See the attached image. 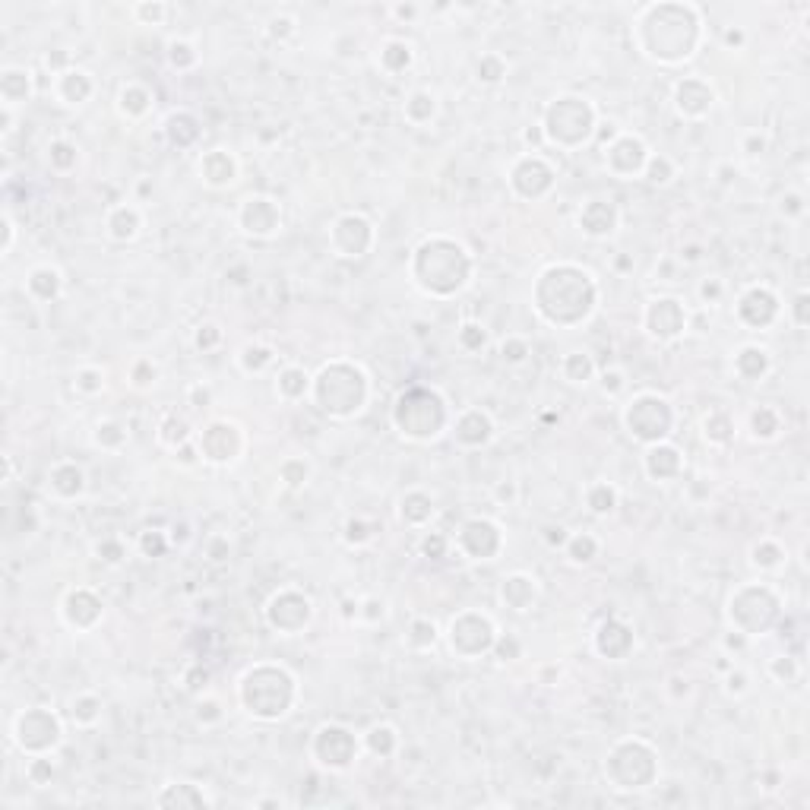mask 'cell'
<instances>
[{
  "instance_id": "cell-1",
  "label": "cell",
  "mask_w": 810,
  "mask_h": 810,
  "mask_svg": "<svg viewBox=\"0 0 810 810\" xmlns=\"http://www.w3.org/2000/svg\"><path fill=\"white\" fill-rule=\"evenodd\" d=\"M627 428L630 434H636L639 440H659L671 428V412L668 402L659 396H639L636 402H630L627 409Z\"/></svg>"
},
{
  "instance_id": "cell-2",
  "label": "cell",
  "mask_w": 810,
  "mask_h": 810,
  "mask_svg": "<svg viewBox=\"0 0 810 810\" xmlns=\"http://www.w3.org/2000/svg\"><path fill=\"white\" fill-rule=\"evenodd\" d=\"M645 323H649V333L659 339H674L680 330H684V310H680L678 301H671V298H662V301H652V307H649V314H645Z\"/></svg>"
},
{
  "instance_id": "cell-3",
  "label": "cell",
  "mask_w": 810,
  "mask_h": 810,
  "mask_svg": "<svg viewBox=\"0 0 810 810\" xmlns=\"http://www.w3.org/2000/svg\"><path fill=\"white\" fill-rule=\"evenodd\" d=\"M241 225H244V231H251V235L266 237L279 228V209L272 206V200L251 197L244 203V209H241Z\"/></svg>"
},
{
  "instance_id": "cell-4",
  "label": "cell",
  "mask_w": 810,
  "mask_h": 810,
  "mask_svg": "<svg viewBox=\"0 0 810 810\" xmlns=\"http://www.w3.org/2000/svg\"><path fill=\"white\" fill-rule=\"evenodd\" d=\"M608 165H611L617 174L630 178L633 172H639V168L645 165V146L633 137L617 139V143L611 146V152H608Z\"/></svg>"
},
{
  "instance_id": "cell-5",
  "label": "cell",
  "mask_w": 810,
  "mask_h": 810,
  "mask_svg": "<svg viewBox=\"0 0 810 810\" xmlns=\"http://www.w3.org/2000/svg\"><path fill=\"white\" fill-rule=\"evenodd\" d=\"M674 99H678L680 114L699 118V114L712 105V89L706 86V83H699V79H684L678 86V92H674Z\"/></svg>"
},
{
  "instance_id": "cell-6",
  "label": "cell",
  "mask_w": 810,
  "mask_h": 810,
  "mask_svg": "<svg viewBox=\"0 0 810 810\" xmlns=\"http://www.w3.org/2000/svg\"><path fill=\"white\" fill-rule=\"evenodd\" d=\"M494 428H491V418L481 415V412H466V415L456 421V437L468 447H478V443H488Z\"/></svg>"
},
{
  "instance_id": "cell-7",
  "label": "cell",
  "mask_w": 810,
  "mask_h": 810,
  "mask_svg": "<svg viewBox=\"0 0 810 810\" xmlns=\"http://www.w3.org/2000/svg\"><path fill=\"white\" fill-rule=\"evenodd\" d=\"M580 222H582V228H586L589 235L601 237V235H611V231H614V225H617V212H614L611 203L595 200V203H589L586 209H582Z\"/></svg>"
},
{
  "instance_id": "cell-8",
  "label": "cell",
  "mask_w": 810,
  "mask_h": 810,
  "mask_svg": "<svg viewBox=\"0 0 810 810\" xmlns=\"http://www.w3.org/2000/svg\"><path fill=\"white\" fill-rule=\"evenodd\" d=\"M535 595H538V589H535L532 576L516 573V576H510V580H503V601H507L513 611H529Z\"/></svg>"
},
{
  "instance_id": "cell-9",
  "label": "cell",
  "mask_w": 810,
  "mask_h": 810,
  "mask_svg": "<svg viewBox=\"0 0 810 810\" xmlns=\"http://www.w3.org/2000/svg\"><path fill=\"white\" fill-rule=\"evenodd\" d=\"M200 172H203V178L209 181V184H231V181H235V162H231L228 152L216 149L200 162Z\"/></svg>"
},
{
  "instance_id": "cell-10",
  "label": "cell",
  "mask_w": 810,
  "mask_h": 810,
  "mask_svg": "<svg viewBox=\"0 0 810 810\" xmlns=\"http://www.w3.org/2000/svg\"><path fill=\"white\" fill-rule=\"evenodd\" d=\"M645 468H649V475H652V478H671V475H678V468H680L678 449H671V447H655L652 453L645 456Z\"/></svg>"
},
{
  "instance_id": "cell-11",
  "label": "cell",
  "mask_w": 810,
  "mask_h": 810,
  "mask_svg": "<svg viewBox=\"0 0 810 810\" xmlns=\"http://www.w3.org/2000/svg\"><path fill=\"white\" fill-rule=\"evenodd\" d=\"M108 228H111V235L118 237V241H127V237H133V235H137V228H139V212L130 209V206H120V209L111 212Z\"/></svg>"
},
{
  "instance_id": "cell-12",
  "label": "cell",
  "mask_w": 810,
  "mask_h": 810,
  "mask_svg": "<svg viewBox=\"0 0 810 810\" xmlns=\"http://www.w3.org/2000/svg\"><path fill=\"white\" fill-rule=\"evenodd\" d=\"M29 288H32V295H39L41 301H48V298H54L60 291V272L51 270V266H41V270H35L32 276H29Z\"/></svg>"
},
{
  "instance_id": "cell-13",
  "label": "cell",
  "mask_w": 810,
  "mask_h": 810,
  "mask_svg": "<svg viewBox=\"0 0 810 810\" xmlns=\"http://www.w3.org/2000/svg\"><path fill=\"white\" fill-rule=\"evenodd\" d=\"M51 488L64 497H73L83 491V472L76 466H57L51 475Z\"/></svg>"
},
{
  "instance_id": "cell-14",
  "label": "cell",
  "mask_w": 810,
  "mask_h": 810,
  "mask_svg": "<svg viewBox=\"0 0 810 810\" xmlns=\"http://www.w3.org/2000/svg\"><path fill=\"white\" fill-rule=\"evenodd\" d=\"M380 60L389 73H399L412 64V48L405 45V41H386L380 51Z\"/></svg>"
},
{
  "instance_id": "cell-15",
  "label": "cell",
  "mask_w": 810,
  "mask_h": 810,
  "mask_svg": "<svg viewBox=\"0 0 810 810\" xmlns=\"http://www.w3.org/2000/svg\"><path fill=\"white\" fill-rule=\"evenodd\" d=\"M437 105H434V95L431 92H415L409 102H405V118L412 120V124H428L431 118H434Z\"/></svg>"
},
{
  "instance_id": "cell-16",
  "label": "cell",
  "mask_w": 810,
  "mask_h": 810,
  "mask_svg": "<svg viewBox=\"0 0 810 810\" xmlns=\"http://www.w3.org/2000/svg\"><path fill=\"white\" fill-rule=\"evenodd\" d=\"M29 95V73L26 70H7L4 73V99L7 105H16Z\"/></svg>"
},
{
  "instance_id": "cell-17",
  "label": "cell",
  "mask_w": 810,
  "mask_h": 810,
  "mask_svg": "<svg viewBox=\"0 0 810 810\" xmlns=\"http://www.w3.org/2000/svg\"><path fill=\"white\" fill-rule=\"evenodd\" d=\"M766 368H769V358H766L763 349H744L738 355V374L741 377H760Z\"/></svg>"
},
{
  "instance_id": "cell-18",
  "label": "cell",
  "mask_w": 810,
  "mask_h": 810,
  "mask_svg": "<svg viewBox=\"0 0 810 810\" xmlns=\"http://www.w3.org/2000/svg\"><path fill=\"white\" fill-rule=\"evenodd\" d=\"M304 389H307V374H304L301 368L282 370V377H279V393L288 396V399H298V396H304Z\"/></svg>"
},
{
  "instance_id": "cell-19",
  "label": "cell",
  "mask_w": 810,
  "mask_h": 810,
  "mask_svg": "<svg viewBox=\"0 0 810 810\" xmlns=\"http://www.w3.org/2000/svg\"><path fill=\"white\" fill-rule=\"evenodd\" d=\"M564 374H566V380L586 383L589 377H592V361H589L586 355H580V351H573V355H566V361H564Z\"/></svg>"
},
{
  "instance_id": "cell-20",
  "label": "cell",
  "mask_w": 810,
  "mask_h": 810,
  "mask_svg": "<svg viewBox=\"0 0 810 810\" xmlns=\"http://www.w3.org/2000/svg\"><path fill=\"white\" fill-rule=\"evenodd\" d=\"M706 437H709L712 443H725L728 437H732V431H734V424H732V418L728 415H722V412H715V415H709L706 418Z\"/></svg>"
},
{
  "instance_id": "cell-21",
  "label": "cell",
  "mask_w": 810,
  "mask_h": 810,
  "mask_svg": "<svg viewBox=\"0 0 810 810\" xmlns=\"http://www.w3.org/2000/svg\"><path fill=\"white\" fill-rule=\"evenodd\" d=\"M149 92L139 86H127L124 92H120V108H124V114H143L146 108H149Z\"/></svg>"
},
{
  "instance_id": "cell-22",
  "label": "cell",
  "mask_w": 810,
  "mask_h": 810,
  "mask_svg": "<svg viewBox=\"0 0 810 810\" xmlns=\"http://www.w3.org/2000/svg\"><path fill=\"white\" fill-rule=\"evenodd\" d=\"M475 73H478L481 83H501L507 67H503V60L497 57V54H484V57L478 60V67H475Z\"/></svg>"
},
{
  "instance_id": "cell-23",
  "label": "cell",
  "mask_w": 810,
  "mask_h": 810,
  "mask_svg": "<svg viewBox=\"0 0 810 810\" xmlns=\"http://www.w3.org/2000/svg\"><path fill=\"white\" fill-rule=\"evenodd\" d=\"M614 501H617V494H614V488H608V484H595V488L589 491V507H592V513H611Z\"/></svg>"
},
{
  "instance_id": "cell-24",
  "label": "cell",
  "mask_w": 810,
  "mask_h": 810,
  "mask_svg": "<svg viewBox=\"0 0 810 810\" xmlns=\"http://www.w3.org/2000/svg\"><path fill=\"white\" fill-rule=\"evenodd\" d=\"M270 361H272V351L263 349V345H247L241 351V368L244 370H263Z\"/></svg>"
},
{
  "instance_id": "cell-25",
  "label": "cell",
  "mask_w": 810,
  "mask_h": 810,
  "mask_svg": "<svg viewBox=\"0 0 810 810\" xmlns=\"http://www.w3.org/2000/svg\"><path fill=\"white\" fill-rule=\"evenodd\" d=\"M570 545V557L576 560V564H586V560H592L595 557V538H589V535H576V538H570L566 541Z\"/></svg>"
},
{
  "instance_id": "cell-26",
  "label": "cell",
  "mask_w": 810,
  "mask_h": 810,
  "mask_svg": "<svg viewBox=\"0 0 810 810\" xmlns=\"http://www.w3.org/2000/svg\"><path fill=\"white\" fill-rule=\"evenodd\" d=\"M434 639H437V627L431 624V620H415V624H412V636H409L412 645L428 649V645H434Z\"/></svg>"
},
{
  "instance_id": "cell-27",
  "label": "cell",
  "mask_w": 810,
  "mask_h": 810,
  "mask_svg": "<svg viewBox=\"0 0 810 810\" xmlns=\"http://www.w3.org/2000/svg\"><path fill=\"white\" fill-rule=\"evenodd\" d=\"M776 431H778L776 412H772V409L753 412V434H757V437H776Z\"/></svg>"
},
{
  "instance_id": "cell-28",
  "label": "cell",
  "mask_w": 810,
  "mask_h": 810,
  "mask_svg": "<svg viewBox=\"0 0 810 810\" xmlns=\"http://www.w3.org/2000/svg\"><path fill=\"white\" fill-rule=\"evenodd\" d=\"M168 60H172V67H178V70H187V67H193L197 54H193V48L187 45V41H172V45H168Z\"/></svg>"
},
{
  "instance_id": "cell-29",
  "label": "cell",
  "mask_w": 810,
  "mask_h": 810,
  "mask_svg": "<svg viewBox=\"0 0 810 810\" xmlns=\"http://www.w3.org/2000/svg\"><path fill=\"white\" fill-rule=\"evenodd\" d=\"M73 718H76L79 725H92L95 718H99V699L92 697H83L73 703Z\"/></svg>"
},
{
  "instance_id": "cell-30",
  "label": "cell",
  "mask_w": 810,
  "mask_h": 810,
  "mask_svg": "<svg viewBox=\"0 0 810 810\" xmlns=\"http://www.w3.org/2000/svg\"><path fill=\"white\" fill-rule=\"evenodd\" d=\"M76 386L83 389V393H99L102 386H105V374L95 368H86V370H79L76 374Z\"/></svg>"
},
{
  "instance_id": "cell-31",
  "label": "cell",
  "mask_w": 810,
  "mask_h": 810,
  "mask_svg": "<svg viewBox=\"0 0 810 810\" xmlns=\"http://www.w3.org/2000/svg\"><path fill=\"white\" fill-rule=\"evenodd\" d=\"M51 162L57 168H70L76 162V149L70 143H64V139H57V143H51Z\"/></svg>"
},
{
  "instance_id": "cell-32",
  "label": "cell",
  "mask_w": 810,
  "mask_h": 810,
  "mask_svg": "<svg viewBox=\"0 0 810 810\" xmlns=\"http://www.w3.org/2000/svg\"><path fill=\"white\" fill-rule=\"evenodd\" d=\"M645 165H649V181H652V184H665V181L671 178V162H668L665 155L645 158Z\"/></svg>"
},
{
  "instance_id": "cell-33",
  "label": "cell",
  "mask_w": 810,
  "mask_h": 810,
  "mask_svg": "<svg viewBox=\"0 0 810 810\" xmlns=\"http://www.w3.org/2000/svg\"><path fill=\"white\" fill-rule=\"evenodd\" d=\"M459 342L466 345V349H472V351L481 349V345H484V330H481L478 323H466V326L459 330Z\"/></svg>"
},
{
  "instance_id": "cell-34",
  "label": "cell",
  "mask_w": 810,
  "mask_h": 810,
  "mask_svg": "<svg viewBox=\"0 0 810 810\" xmlns=\"http://www.w3.org/2000/svg\"><path fill=\"white\" fill-rule=\"evenodd\" d=\"M778 557H782V551H778L776 545H769V541L753 547V564H760V566H776Z\"/></svg>"
},
{
  "instance_id": "cell-35",
  "label": "cell",
  "mask_w": 810,
  "mask_h": 810,
  "mask_svg": "<svg viewBox=\"0 0 810 810\" xmlns=\"http://www.w3.org/2000/svg\"><path fill=\"white\" fill-rule=\"evenodd\" d=\"M501 351H503V361H513V364H519V361H526V355H529V345L522 342V339H507Z\"/></svg>"
},
{
  "instance_id": "cell-36",
  "label": "cell",
  "mask_w": 810,
  "mask_h": 810,
  "mask_svg": "<svg viewBox=\"0 0 810 810\" xmlns=\"http://www.w3.org/2000/svg\"><path fill=\"white\" fill-rule=\"evenodd\" d=\"M124 437H127V434H124V428H120V424H102L99 434H95V440L105 443V447H114V443H120Z\"/></svg>"
},
{
  "instance_id": "cell-37",
  "label": "cell",
  "mask_w": 810,
  "mask_h": 810,
  "mask_svg": "<svg viewBox=\"0 0 810 810\" xmlns=\"http://www.w3.org/2000/svg\"><path fill=\"white\" fill-rule=\"evenodd\" d=\"M295 32V20L291 16H272L270 20V35L272 39H288Z\"/></svg>"
},
{
  "instance_id": "cell-38",
  "label": "cell",
  "mask_w": 810,
  "mask_h": 810,
  "mask_svg": "<svg viewBox=\"0 0 810 810\" xmlns=\"http://www.w3.org/2000/svg\"><path fill=\"white\" fill-rule=\"evenodd\" d=\"M95 551H99V554H105V560H108V564H118V560L124 557V545H120V541H111V538H105V541H102L99 547H95Z\"/></svg>"
},
{
  "instance_id": "cell-39",
  "label": "cell",
  "mask_w": 810,
  "mask_h": 810,
  "mask_svg": "<svg viewBox=\"0 0 810 810\" xmlns=\"http://www.w3.org/2000/svg\"><path fill=\"white\" fill-rule=\"evenodd\" d=\"M165 13H168V7L165 4H143V7H137V16H143V20H149V22H162L165 20Z\"/></svg>"
},
{
  "instance_id": "cell-40",
  "label": "cell",
  "mask_w": 810,
  "mask_h": 810,
  "mask_svg": "<svg viewBox=\"0 0 810 810\" xmlns=\"http://www.w3.org/2000/svg\"><path fill=\"white\" fill-rule=\"evenodd\" d=\"M345 532H349V535H345V538H349V541H355V545H361V541H368V538H370L368 526H364V522H355V519H351L349 526H345Z\"/></svg>"
},
{
  "instance_id": "cell-41",
  "label": "cell",
  "mask_w": 810,
  "mask_h": 810,
  "mask_svg": "<svg viewBox=\"0 0 810 810\" xmlns=\"http://www.w3.org/2000/svg\"><path fill=\"white\" fill-rule=\"evenodd\" d=\"M143 551L146 554H162V551H165V538H162L158 532H152V535L146 532L143 535Z\"/></svg>"
},
{
  "instance_id": "cell-42",
  "label": "cell",
  "mask_w": 810,
  "mask_h": 810,
  "mask_svg": "<svg viewBox=\"0 0 810 810\" xmlns=\"http://www.w3.org/2000/svg\"><path fill=\"white\" fill-rule=\"evenodd\" d=\"M216 342H218V326H212V323L197 333V345H200V349H209V345H216Z\"/></svg>"
},
{
  "instance_id": "cell-43",
  "label": "cell",
  "mask_w": 810,
  "mask_h": 810,
  "mask_svg": "<svg viewBox=\"0 0 810 810\" xmlns=\"http://www.w3.org/2000/svg\"><path fill=\"white\" fill-rule=\"evenodd\" d=\"M443 547H447V541H443L440 535H431V538H424L421 551H424V554H431V557H440V554H443Z\"/></svg>"
},
{
  "instance_id": "cell-44",
  "label": "cell",
  "mask_w": 810,
  "mask_h": 810,
  "mask_svg": "<svg viewBox=\"0 0 810 810\" xmlns=\"http://www.w3.org/2000/svg\"><path fill=\"white\" fill-rule=\"evenodd\" d=\"M545 538H547V545H566V541H570V535H566L564 526H547V529H545Z\"/></svg>"
},
{
  "instance_id": "cell-45",
  "label": "cell",
  "mask_w": 810,
  "mask_h": 810,
  "mask_svg": "<svg viewBox=\"0 0 810 810\" xmlns=\"http://www.w3.org/2000/svg\"><path fill=\"white\" fill-rule=\"evenodd\" d=\"M620 386H624V374H620V370H608V374H605V389H608V393H617Z\"/></svg>"
},
{
  "instance_id": "cell-46",
  "label": "cell",
  "mask_w": 810,
  "mask_h": 810,
  "mask_svg": "<svg viewBox=\"0 0 810 810\" xmlns=\"http://www.w3.org/2000/svg\"><path fill=\"white\" fill-rule=\"evenodd\" d=\"M718 291H722V285H718V279H706L703 285H699V295L709 301V298H718Z\"/></svg>"
},
{
  "instance_id": "cell-47",
  "label": "cell",
  "mask_w": 810,
  "mask_h": 810,
  "mask_svg": "<svg viewBox=\"0 0 810 810\" xmlns=\"http://www.w3.org/2000/svg\"><path fill=\"white\" fill-rule=\"evenodd\" d=\"M744 690H747V678L741 671L732 674V678H728V693H744Z\"/></svg>"
},
{
  "instance_id": "cell-48",
  "label": "cell",
  "mask_w": 810,
  "mask_h": 810,
  "mask_svg": "<svg viewBox=\"0 0 810 810\" xmlns=\"http://www.w3.org/2000/svg\"><path fill=\"white\" fill-rule=\"evenodd\" d=\"M497 501H516V484L513 481H503L497 488Z\"/></svg>"
},
{
  "instance_id": "cell-49",
  "label": "cell",
  "mask_w": 810,
  "mask_h": 810,
  "mask_svg": "<svg viewBox=\"0 0 810 810\" xmlns=\"http://www.w3.org/2000/svg\"><path fill=\"white\" fill-rule=\"evenodd\" d=\"M197 715H200V722H203V718H218V703H200Z\"/></svg>"
},
{
  "instance_id": "cell-50",
  "label": "cell",
  "mask_w": 810,
  "mask_h": 810,
  "mask_svg": "<svg viewBox=\"0 0 810 810\" xmlns=\"http://www.w3.org/2000/svg\"><path fill=\"white\" fill-rule=\"evenodd\" d=\"M772 668H776L778 674H785V678H791V674H795V665H791L788 659H776V662H772Z\"/></svg>"
},
{
  "instance_id": "cell-51",
  "label": "cell",
  "mask_w": 810,
  "mask_h": 810,
  "mask_svg": "<svg viewBox=\"0 0 810 810\" xmlns=\"http://www.w3.org/2000/svg\"><path fill=\"white\" fill-rule=\"evenodd\" d=\"M725 45H744V32L741 29H728L725 32Z\"/></svg>"
},
{
  "instance_id": "cell-52",
  "label": "cell",
  "mask_w": 810,
  "mask_h": 810,
  "mask_svg": "<svg viewBox=\"0 0 810 810\" xmlns=\"http://www.w3.org/2000/svg\"><path fill=\"white\" fill-rule=\"evenodd\" d=\"M393 13L399 16V20H412V16L418 13V7H412V4H409V7H393Z\"/></svg>"
},
{
  "instance_id": "cell-53",
  "label": "cell",
  "mask_w": 810,
  "mask_h": 810,
  "mask_svg": "<svg viewBox=\"0 0 810 810\" xmlns=\"http://www.w3.org/2000/svg\"><path fill=\"white\" fill-rule=\"evenodd\" d=\"M760 149H763V137H750V139H747V152H750V155H757Z\"/></svg>"
},
{
  "instance_id": "cell-54",
  "label": "cell",
  "mask_w": 810,
  "mask_h": 810,
  "mask_svg": "<svg viewBox=\"0 0 810 810\" xmlns=\"http://www.w3.org/2000/svg\"><path fill=\"white\" fill-rule=\"evenodd\" d=\"M725 645H728V649H741V645H744V639H741V633H734V636L725 639Z\"/></svg>"
},
{
  "instance_id": "cell-55",
  "label": "cell",
  "mask_w": 810,
  "mask_h": 810,
  "mask_svg": "<svg viewBox=\"0 0 810 810\" xmlns=\"http://www.w3.org/2000/svg\"><path fill=\"white\" fill-rule=\"evenodd\" d=\"M804 304H807V298H804V295H801V298H797V310H804ZM797 323H801V326H804V314H801V316H797Z\"/></svg>"
},
{
  "instance_id": "cell-56",
  "label": "cell",
  "mask_w": 810,
  "mask_h": 810,
  "mask_svg": "<svg viewBox=\"0 0 810 810\" xmlns=\"http://www.w3.org/2000/svg\"><path fill=\"white\" fill-rule=\"evenodd\" d=\"M526 139H529V143H538L541 133H538V130H526Z\"/></svg>"
}]
</instances>
